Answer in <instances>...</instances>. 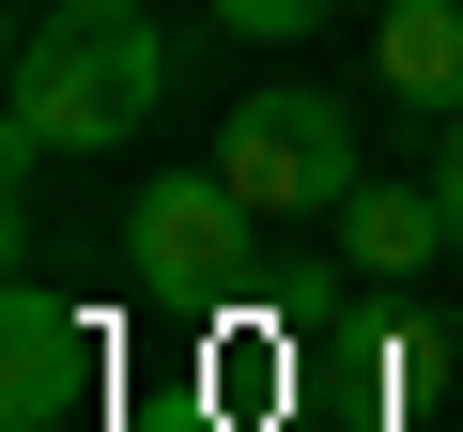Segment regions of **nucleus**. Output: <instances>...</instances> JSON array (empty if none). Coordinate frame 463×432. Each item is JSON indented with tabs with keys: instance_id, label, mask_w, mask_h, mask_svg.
I'll return each mask as SVG.
<instances>
[{
	"instance_id": "6",
	"label": "nucleus",
	"mask_w": 463,
	"mask_h": 432,
	"mask_svg": "<svg viewBox=\"0 0 463 432\" xmlns=\"http://www.w3.org/2000/svg\"><path fill=\"white\" fill-rule=\"evenodd\" d=\"M340 263H355V278H417V263H448V201H432V170L340 201Z\"/></svg>"
},
{
	"instance_id": "3",
	"label": "nucleus",
	"mask_w": 463,
	"mask_h": 432,
	"mask_svg": "<svg viewBox=\"0 0 463 432\" xmlns=\"http://www.w3.org/2000/svg\"><path fill=\"white\" fill-rule=\"evenodd\" d=\"M216 170L248 185L263 216H340V201L371 185L340 93H294V78H263V93H232V108H216Z\"/></svg>"
},
{
	"instance_id": "2",
	"label": "nucleus",
	"mask_w": 463,
	"mask_h": 432,
	"mask_svg": "<svg viewBox=\"0 0 463 432\" xmlns=\"http://www.w3.org/2000/svg\"><path fill=\"white\" fill-rule=\"evenodd\" d=\"M124 263H139V294H170V309H232L248 263H263V201L232 185V170H155V185L124 201Z\"/></svg>"
},
{
	"instance_id": "4",
	"label": "nucleus",
	"mask_w": 463,
	"mask_h": 432,
	"mask_svg": "<svg viewBox=\"0 0 463 432\" xmlns=\"http://www.w3.org/2000/svg\"><path fill=\"white\" fill-rule=\"evenodd\" d=\"M93 386H109V324L78 294L16 278V294H0V417H16V432H78Z\"/></svg>"
},
{
	"instance_id": "9",
	"label": "nucleus",
	"mask_w": 463,
	"mask_h": 432,
	"mask_svg": "<svg viewBox=\"0 0 463 432\" xmlns=\"http://www.w3.org/2000/svg\"><path fill=\"white\" fill-rule=\"evenodd\" d=\"M32 16H47V0H32Z\"/></svg>"
},
{
	"instance_id": "1",
	"label": "nucleus",
	"mask_w": 463,
	"mask_h": 432,
	"mask_svg": "<svg viewBox=\"0 0 463 432\" xmlns=\"http://www.w3.org/2000/svg\"><path fill=\"white\" fill-rule=\"evenodd\" d=\"M170 93V32L139 16V0H47V16L16 32V78H0V124H16V155H109L139 139Z\"/></svg>"
},
{
	"instance_id": "7",
	"label": "nucleus",
	"mask_w": 463,
	"mask_h": 432,
	"mask_svg": "<svg viewBox=\"0 0 463 432\" xmlns=\"http://www.w3.org/2000/svg\"><path fill=\"white\" fill-rule=\"evenodd\" d=\"M216 32H248V47H294V32H340V0H201Z\"/></svg>"
},
{
	"instance_id": "8",
	"label": "nucleus",
	"mask_w": 463,
	"mask_h": 432,
	"mask_svg": "<svg viewBox=\"0 0 463 432\" xmlns=\"http://www.w3.org/2000/svg\"><path fill=\"white\" fill-rule=\"evenodd\" d=\"M432 201H448V248H463V108L432 124Z\"/></svg>"
},
{
	"instance_id": "5",
	"label": "nucleus",
	"mask_w": 463,
	"mask_h": 432,
	"mask_svg": "<svg viewBox=\"0 0 463 432\" xmlns=\"http://www.w3.org/2000/svg\"><path fill=\"white\" fill-rule=\"evenodd\" d=\"M371 78L448 124L463 108V0H386V16H371Z\"/></svg>"
}]
</instances>
